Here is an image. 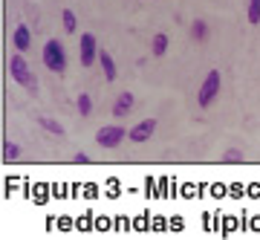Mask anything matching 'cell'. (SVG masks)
<instances>
[{
  "mask_svg": "<svg viewBox=\"0 0 260 240\" xmlns=\"http://www.w3.org/2000/svg\"><path fill=\"white\" fill-rule=\"evenodd\" d=\"M44 67L55 75L67 73V49L58 38H49L47 44H44Z\"/></svg>",
  "mask_w": 260,
  "mask_h": 240,
  "instance_id": "cell-1",
  "label": "cell"
},
{
  "mask_svg": "<svg viewBox=\"0 0 260 240\" xmlns=\"http://www.w3.org/2000/svg\"><path fill=\"white\" fill-rule=\"evenodd\" d=\"M9 73H12V78H15V84H20L29 96H38V84H35V78H32V70H29L23 52L9 58Z\"/></svg>",
  "mask_w": 260,
  "mask_h": 240,
  "instance_id": "cell-2",
  "label": "cell"
},
{
  "mask_svg": "<svg viewBox=\"0 0 260 240\" xmlns=\"http://www.w3.org/2000/svg\"><path fill=\"white\" fill-rule=\"evenodd\" d=\"M220 87H223V75L217 73V70H211V73L203 78V84H200V93H197V102H200V107H211L214 99L220 96Z\"/></svg>",
  "mask_w": 260,
  "mask_h": 240,
  "instance_id": "cell-3",
  "label": "cell"
},
{
  "mask_svg": "<svg viewBox=\"0 0 260 240\" xmlns=\"http://www.w3.org/2000/svg\"><path fill=\"white\" fill-rule=\"evenodd\" d=\"M124 139H127V130L121 128V125H104V128L95 133V145L113 151V148H119Z\"/></svg>",
  "mask_w": 260,
  "mask_h": 240,
  "instance_id": "cell-4",
  "label": "cell"
},
{
  "mask_svg": "<svg viewBox=\"0 0 260 240\" xmlns=\"http://www.w3.org/2000/svg\"><path fill=\"white\" fill-rule=\"evenodd\" d=\"M99 52H102V49H99V44H95V35L93 32H84L81 41H78V61H81L84 70L99 61Z\"/></svg>",
  "mask_w": 260,
  "mask_h": 240,
  "instance_id": "cell-5",
  "label": "cell"
},
{
  "mask_svg": "<svg viewBox=\"0 0 260 240\" xmlns=\"http://www.w3.org/2000/svg\"><path fill=\"white\" fill-rule=\"evenodd\" d=\"M153 133H156V119H142L139 125L127 130V139L133 145H145L148 139H153Z\"/></svg>",
  "mask_w": 260,
  "mask_h": 240,
  "instance_id": "cell-6",
  "label": "cell"
},
{
  "mask_svg": "<svg viewBox=\"0 0 260 240\" xmlns=\"http://www.w3.org/2000/svg\"><path fill=\"white\" fill-rule=\"evenodd\" d=\"M12 44H15V52H26L32 46V32H29L26 23H18L15 32H12Z\"/></svg>",
  "mask_w": 260,
  "mask_h": 240,
  "instance_id": "cell-7",
  "label": "cell"
},
{
  "mask_svg": "<svg viewBox=\"0 0 260 240\" xmlns=\"http://www.w3.org/2000/svg\"><path fill=\"white\" fill-rule=\"evenodd\" d=\"M133 104H136L133 93H119V96H116V104H113V116H116V119H124V116H130Z\"/></svg>",
  "mask_w": 260,
  "mask_h": 240,
  "instance_id": "cell-8",
  "label": "cell"
},
{
  "mask_svg": "<svg viewBox=\"0 0 260 240\" xmlns=\"http://www.w3.org/2000/svg\"><path fill=\"white\" fill-rule=\"evenodd\" d=\"M99 64H102V73H104L107 81H116V78H119V73H116V61H113V55L107 52V49L99 52Z\"/></svg>",
  "mask_w": 260,
  "mask_h": 240,
  "instance_id": "cell-9",
  "label": "cell"
},
{
  "mask_svg": "<svg viewBox=\"0 0 260 240\" xmlns=\"http://www.w3.org/2000/svg\"><path fill=\"white\" fill-rule=\"evenodd\" d=\"M191 38H194L197 44H203V41H208V23H205L203 18L191 20Z\"/></svg>",
  "mask_w": 260,
  "mask_h": 240,
  "instance_id": "cell-10",
  "label": "cell"
},
{
  "mask_svg": "<svg viewBox=\"0 0 260 240\" xmlns=\"http://www.w3.org/2000/svg\"><path fill=\"white\" fill-rule=\"evenodd\" d=\"M150 52H153V58H162L168 52V35L165 32H156V35H153V41H150Z\"/></svg>",
  "mask_w": 260,
  "mask_h": 240,
  "instance_id": "cell-11",
  "label": "cell"
},
{
  "mask_svg": "<svg viewBox=\"0 0 260 240\" xmlns=\"http://www.w3.org/2000/svg\"><path fill=\"white\" fill-rule=\"evenodd\" d=\"M61 23H64V32H67V35L78 32V18H75L73 9H61Z\"/></svg>",
  "mask_w": 260,
  "mask_h": 240,
  "instance_id": "cell-12",
  "label": "cell"
},
{
  "mask_svg": "<svg viewBox=\"0 0 260 240\" xmlns=\"http://www.w3.org/2000/svg\"><path fill=\"white\" fill-rule=\"evenodd\" d=\"M38 125L47 130V133H52V136H64V128L55 119H49V116H38Z\"/></svg>",
  "mask_w": 260,
  "mask_h": 240,
  "instance_id": "cell-13",
  "label": "cell"
},
{
  "mask_svg": "<svg viewBox=\"0 0 260 240\" xmlns=\"http://www.w3.org/2000/svg\"><path fill=\"white\" fill-rule=\"evenodd\" d=\"M75 110H78V116H84V119H87V116L93 113V99H90L87 93H81V96L75 99Z\"/></svg>",
  "mask_w": 260,
  "mask_h": 240,
  "instance_id": "cell-14",
  "label": "cell"
},
{
  "mask_svg": "<svg viewBox=\"0 0 260 240\" xmlns=\"http://www.w3.org/2000/svg\"><path fill=\"white\" fill-rule=\"evenodd\" d=\"M15 159H20V148L12 139H3V162H15Z\"/></svg>",
  "mask_w": 260,
  "mask_h": 240,
  "instance_id": "cell-15",
  "label": "cell"
},
{
  "mask_svg": "<svg viewBox=\"0 0 260 240\" xmlns=\"http://www.w3.org/2000/svg\"><path fill=\"white\" fill-rule=\"evenodd\" d=\"M246 20H249L251 26L260 23V0H249V6H246Z\"/></svg>",
  "mask_w": 260,
  "mask_h": 240,
  "instance_id": "cell-16",
  "label": "cell"
},
{
  "mask_svg": "<svg viewBox=\"0 0 260 240\" xmlns=\"http://www.w3.org/2000/svg\"><path fill=\"white\" fill-rule=\"evenodd\" d=\"M223 162H243V151H237V148L225 151V154H223Z\"/></svg>",
  "mask_w": 260,
  "mask_h": 240,
  "instance_id": "cell-17",
  "label": "cell"
},
{
  "mask_svg": "<svg viewBox=\"0 0 260 240\" xmlns=\"http://www.w3.org/2000/svg\"><path fill=\"white\" fill-rule=\"evenodd\" d=\"M73 162H78V165H87V162H90V157H87V154H75Z\"/></svg>",
  "mask_w": 260,
  "mask_h": 240,
  "instance_id": "cell-18",
  "label": "cell"
}]
</instances>
